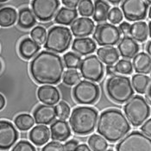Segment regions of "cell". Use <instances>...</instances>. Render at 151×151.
I'll return each instance as SVG.
<instances>
[{"instance_id": "6da1fadb", "label": "cell", "mask_w": 151, "mask_h": 151, "mask_svg": "<svg viewBox=\"0 0 151 151\" xmlns=\"http://www.w3.org/2000/svg\"><path fill=\"white\" fill-rule=\"evenodd\" d=\"M29 72L32 79L38 84L55 85L63 78L64 64L55 53L42 51L31 60Z\"/></svg>"}, {"instance_id": "7a4b0ae2", "label": "cell", "mask_w": 151, "mask_h": 151, "mask_svg": "<svg viewBox=\"0 0 151 151\" xmlns=\"http://www.w3.org/2000/svg\"><path fill=\"white\" fill-rule=\"evenodd\" d=\"M130 130L127 118L117 109H109L103 111L98 120L97 131L110 142L122 140Z\"/></svg>"}, {"instance_id": "3957f363", "label": "cell", "mask_w": 151, "mask_h": 151, "mask_svg": "<svg viewBox=\"0 0 151 151\" xmlns=\"http://www.w3.org/2000/svg\"><path fill=\"white\" fill-rule=\"evenodd\" d=\"M98 123V111L90 106L75 108L69 118L70 127L74 134L86 136L93 132Z\"/></svg>"}, {"instance_id": "277c9868", "label": "cell", "mask_w": 151, "mask_h": 151, "mask_svg": "<svg viewBox=\"0 0 151 151\" xmlns=\"http://www.w3.org/2000/svg\"><path fill=\"white\" fill-rule=\"evenodd\" d=\"M108 97L117 104L128 102L134 95V89L128 77L122 75L111 76L105 84Z\"/></svg>"}, {"instance_id": "5b68a950", "label": "cell", "mask_w": 151, "mask_h": 151, "mask_svg": "<svg viewBox=\"0 0 151 151\" xmlns=\"http://www.w3.org/2000/svg\"><path fill=\"white\" fill-rule=\"evenodd\" d=\"M126 118L134 127L142 125L150 115V107L144 98L139 95L132 97L124 107Z\"/></svg>"}, {"instance_id": "8992f818", "label": "cell", "mask_w": 151, "mask_h": 151, "mask_svg": "<svg viewBox=\"0 0 151 151\" xmlns=\"http://www.w3.org/2000/svg\"><path fill=\"white\" fill-rule=\"evenodd\" d=\"M72 42V33L69 29L62 26H55L51 28L47 34L44 47L47 51L62 54L68 49Z\"/></svg>"}, {"instance_id": "52a82bcc", "label": "cell", "mask_w": 151, "mask_h": 151, "mask_svg": "<svg viewBox=\"0 0 151 151\" xmlns=\"http://www.w3.org/2000/svg\"><path fill=\"white\" fill-rule=\"evenodd\" d=\"M116 151H151V138L139 131H132L116 144Z\"/></svg>"}, {"instance_id": "ba28073f", "label": "cell", "mask_w": 151, "mask_h": 151, "mask_svg": "<svg viewBox=\"0 0 151 151\" xmlns=\"http://www.w3.org/2000/svg\"><path fill=\"white\" fill-rule=\"evenodd\" d=\"M120 38L119 29L111 23H99L94 29L93 39L99 46H114L120 42Z\"/></svg>"}, {"instance_id": "9c48e42d", "label": "cell", "mask_w": 151, "mask_h": 151, "mask_svg": "<svg viewBox=\"0 0 151 151\" xmlns=\"http://www.w3.org/2000/svg\"><path fill=\"white\" fill-rule=\"evenodd\" d=\"M73 95L81 105H93L99 97V88L93 82L81 81L74 86Z\"/></svg>"}, {"instance_id": "30bf717a", "label": "cell", "mask_w": 151, "mask_h": 151, "mask_svg": "<svg viewBox=\"0 0 151 151\" xmlns=\"http://www.w3.org/2000/svg\"><path fill=\"white\" fill-rule=\"evenodd\" d=\"M81 74L86 81L91 82H99L104 76V65L97 55H90L82 60L81 67Z\"/></svg>"}, {"instance_id": "8fae6325", "label": "cell", "mask_w": 151, "mask_h": 151, "mask_svg": "<svg viewBox=\"0 0 151 151\" xmlns=\"http://www.w3.org/2000/svg\"><path fill=\"white\" fill-rule=\"evenodd\" d=\"M59 6V0H33L31 3L32 12L41 22L52 20L58 12Z\"/></svg>"}, {"instance_id": "7c38bea8", "label": "cell", "mask_w": 151, "mask_h": 151, "mask_svg": "<svg viewBox=\"0 0 151 151\" xmlns=\"http://www.w3.org/2000/svg\"><path fill=\"white\" fill-rule=\"evenodd\" d=\"M121 10L128 21H140L143 20L147 16L148 4L145 0H124Z\"/></svg>"}, {"instance_id": "4fadbf2b", "label": "cell", "mask_w": 151, "mask_h": 151, "mask_svg": "<svg viewBox=\"0 0 151 151\" xmlns=\"http://www.w3.org/2000/svg\"><path fill=\"white\" fill-rule=\"evenodd\" d=\"M18 139V132L11 122L0 121V150L11 149Z\"/></svg>"}, {"instance_id": "5bb4252c", "label": "cell", "mask_w": 151, "mask_h": 151, "mask_svg": "<svg viewBox=\"0 0 151 151\" xmlns=\"http://www.w3.org/2000/svg\"><path fill=\"white\" fill-rule=\"evenodd\" d=\"M35 122L40 125L52 124L57 116L56 108L54 105H41L35 108L33 113Z\"/></svg>"}, {"instance_id": "9a60e30c", "label": "cell", "mask_w": 151, "mask_h": 151, "mask_svg": "<svg viewBox=\"0 0 151 151\" xmlns=\"http://www.w3.org/2000/svg\"><path fill=\"white\" fill-rule=\"evenodd\" d=\"M94 22L88 17L77 18L71 24V32L77 38H83L90 35L94 30Z\"/></svg>"}, {"instance_id": "2e32d148", "label": "cell", "mask_w": 151, "mask_h": 151, "mask_svg": "<svg viewBox=\"0 0 151 151\" xmlns=\"http://www.w3.org/2000/svg\"><path fill=\"white\" fill-rule=\"evenodd\" d=\"M71 136V129L65 120H55L50 125V137L54 141L65 142Z\"/></svg>"}, {"instance_id": "e0dca14e", "label": "cell", "mask_w": 151, "mask_h": 151, "mask_svg": "<svg viewBox=\"0 0 151 151\" xmlns=\"http://www.w3.org/2000/svg\"><path fill=\"white\" fill-rule=\"evenodd\" d=\"M117 49L122 57L124 59H132L137 55L139 51V45L131 37L124 36L117 45Z\"/></svg>"}, {"instance_id": "ac0fdd59", "label": "cell", "mask_w": 151, "mask_h": 151, "mask_svg": "<svg viewBox=\"0 0 151 151\" xmlns=\"http://www.w3.org/2000/svg\"><path fill=\"white\" fill-rule=\"evenodd\" d=\"M37 97L39 100L47 105H54L60 100V93L56 87L53 86H42L37 91Z\"/></svg>"}, {"instance_id": "d6986e66", "label": "cell", "mask_w": 151, "mask_h": 151, "mask_svg": "<svg viewBox=\"0 0 151 151\" xmlns=\"http://www.w3.org/2000/svg\"><path fill=\"white\" fill-rule=\"evenodd\" d=\"M72 49L79 55H88L96 49V43L89 37L76 38L72 44Z\"/></svg>"}, {"instance_id": "ffe728a7", "label": "cell", "mask_w": 151, "mask_h": 151, "mask_svg": "<svg viewBox=\"0 0 151 151\" xmlns=\"http://www.w3.org/2000/svg\"><path fill=\"white\" fill-rule=\"evenodd\" d=\"M29 140L36 146H42L47 143L50 137L49 129L46 125H37L32 129L29 134Z\"/></svg>"}, {"instance_id": "44dd1931", "label": "cell", "mask_w": 151, "mask_h": 151, "mask_svg": "<svg viewBox=\"0 0 151 151\" xmlns=\"http://www.w3.org/2000/svg\"><path fill=\"white\" fill-rule=\"evenodd\" d=\"M40 49V45L30 38H24L19 44V54L25 60L36 56Z\"/></svg>"}, {"instance_id": "7402d4cb", "label": "cell", "mask_w": 151, "mask_h": 151, "mask_svg": "<svg viewBox=\"0 0 151 151\" xmlns=\"http://www.w3.org/2000/svg\"><path fill=\"white\" fill-rule=\"evenodd\" d=\"M97 56L107 66H113L119 60L118 51L113 47H99L97 51Z\"/></svg>"}, {"instance_id": "603a6c76", "label": "cell", "mask_w": 151, "mask_h": 151, "mask_svg": "<svg viewBox=\"0 0 151 151\" xmlns=\"http://www.w3.org/2000/svg\"><path fill=\"white\" fill-rule=\"evenodd\" d=\"M132 66L134 70L138 73L147 74L151 72V58L146 53L137 54L132 61Z\"/></svg>"}, {"instance_id": "cb8c5ba5", "label": "cell", "mask_w": 151, "mask_h": 151, "mask_svg": "<svg viewBox=\"0 0 151 151\" xmlns=\"http://www.w3.org/2000/svg\"><path fill=\"white\" fill-rule=\"evenodd\" d=\"M78 17V12L75 9L67 7L60 8L55 17V23L61 25H70L73 23Z\"/></svg>"}, {"instance_id": "d4e9b609", "label": "cell", "mask_w": 151, "mask_h": 151, "mask_svg": "<svg viewBox=\"0 0 151 151\" xmlns=\"http://www.w3.org/2000/svg\"><path fill=\"white\" fill-rule=\"evenodd\" d=\"M129 35L137 42H143L149 35V27L145 22H136L130 25Z\"/></svg>"}, {"instance_id": "484cf974", "label": "cell", "mask_w": 151, "mask_h": 151, "mask_svg": "<svg viewBox=\"0 0 151 151\" xmlns=\"http://www.w3.org/2000/svg\"><path fill=\"white\" fill-rule=\"evenodd\" d=\"M110 12V5L103 0H95L94 2V12L93 20L97 23H103L108 19Z\"/></svg>"}, {"instance_id": "4316f807", "label": "cell", "mask_w": 151, "mask_h": 151, "mask_svg": "<svg viewBox=\"0 0 151 151\" xmlns=\"http://www.w3.org/2000/svg\"><path fill=\"white\" fill-rule=\"evenodd\" d=\"M36 23L35 17L33 12L29 8H23L18 13L17 23L22 29H30Z\"/></svg>"}, {"instance_id": "83f0119b", "label": "cell", "mask_w": 151, "mask_h": 151, "mask_svg": "<svg viewBox=\"0 0 151 151\" xmlns=\"http://www.w3.org/2000/svg\"><path fill=\"white\" fill-rule=\"evenodd\" d=\"M132 86L137 93L144 94L147 93L151 86L150 79L142 74H135L132 77Z\"/></svg>"}, {"instance_id": "f1b7e54d", "label": "cell", "mask_w": 151, "mask_h": 151, "mask_svg": "<svg viewBox=\"0 0 151 151\" xmlns=\"http://www.w3.org/2000/svg\"><path fill=\"white\" fill-rule=\"evenodd\" d=\"M17 13L12 7H4L0 9V26L10 27L16 23Z\"/></svg>"}, {"instance_id": "f546056e", "label": "cell", "mask_w": 151, "mask_h": 151, "mask_svg": "<svg viewBox=\"0 0 151 151\" xmlns=\"http://www.w3.org/2000/svg\"><path fill=\"white\" fill-rule=\"evenodd\" d=\"M15 125L19 130L26 131L33 127L35 124L34 117L29 114H20L15 118Z\"/></svg>"}, {"instance_id": "4dcf8cb0", "label": "cell", "mask_w": 151, "mask_h": 151, "mask_svg": "<svg viewBox=\"0 0 151 151\" xmlns=\"http://www.w3.org/2000/svg\"><path fill=\"white\" fill-rule=\"evenodd\" d=\"M88 146L92 151H105L108 148V143L100 135L93 134L88 138Z\"/></svg>"}, {"instance_id": "1f68e13d", "label": "cell", "mask_w": 151, "mask_h": 151, "mask_svg": "<svg viewBox=\"0 0 151 151\" xmlns=\"http://www.w3.org/2000/svg\"><path fill=\"white\" fill-rule=\"evenodd\" d=\"M63 61L68 69H77L81 67V57L73 52H68L63 55Z\"/></svg>"}, {"instance_id": "d6a6232c", "label": "cell", "mask_w": 151, "mask_h": 151, "mask_svg": "<svg viewBox=\"0 0 151 151\" xmlns=\"http://www.w3.org/2000/svg\"><path fill=\"white\" fill-rule=\"evenodd\" d=\"M63 82L67 86H74L77 85L81 79V74L75 69L67 70L63 74Z\"/></svg>"}, {"instance_id": "836d02e7", "label": "cell", "mask_w": 151, "mask_h": 151, "mask_svg": "<svg viewBox=\"0 0 151 151\" xmlns=\"http://www.w3.org/2000/svg\"><path fill=\"white\" fill-rule=\"evenodd\" d=\"M30 36H31L32 40L34 42H35L38 45H42L46 42V29L43 27H42V26H36L31 30Z\"/></svg>"}, {"instance_id": "e575fe53", "label": "cell", "mask_w": 151, "mask_h": 151, "mask_svg": "<svg viewBox=\"0 0 151 151\" xmlns=\"http://www.w3.org/2000/svg\"><path fill=\"white\" fill-rule=\"evenodd\" d=\"M94 5L91 0H82L78 5V12L83 17H89L93 15Z\"/></svg>"}, {"instance_id": "d590c367", "label": "cell", "mask_w": 151, "mask_h": 151, "mask_svg": "<svg viewBox=\"0 0 151 151\" xmlns=\"http://www.w3.org/2000/svg\"><path fill=\"white\" fill-rule=\"evenodd\" d=\"M115 69L116 73H120L123 75H129L132 73L133 66L132 63L127 60H120L115 65Z\"/></svg>"}, {"instance_id": "8d00e7d4", "label": "cell", "mask_w": 151, "mask_h": 151, "mask_svg": "<svg viewBox=\"0 0 151 151\" xmlns=\"http://www.w3.org/2000/svg\"><path fill=\"white\" fill-rule=\"evenodd\" d=\"M56 113L57 116L61 120H66L70 116V106L66 102L60 101L58 105H56Z\"/></svg>"}, {"instance_id": "74e56055", "label": "cell", "mask_w": 151, "mask_h": 151, "mask_svg": "<svg viewBox=\"0 0 151 151\" xmlns=\"http://www.w3.org/2000/svg\"><path fill=\"white\" fill-rule=\"evenodd\" d=\"M108 20L111 23V24H118L123 20V12L117 7H114L110 10L108 15Z\"/></svg>"}, {"instance_id": "f35d334b", "label": "cell", "mask_w": 151, "mask_h": 151, "mask_svg": "<svg viewBox=\"0 0 151 151\" xmlns=\"http://www.w3.org/2000/svg\"><path fill=\"white\" fill-rule=\"evenodd\" d=\"M12 151H36L35 148L28 141L18 142L12 150Z\"/></svg>"}, {"instance_id": "ab89813d", "label": "cell", "mask_w": 151, "mask_h": 151, "mask_svg": "<svg viewBox=\"0 0 151 151\" xmlns=\"http://www.w3.org/2000/svg\"><path fill=\"white\" fill-rule=\"evenodd\" d=\"M42 151H65V148H64V145L61 144L60 142L53 141L46 144L42 148Z\"/></svg>"}, {"instance_id": "60d3db41", "label": "cell", "mask_w": 151, "mask_h": 151, "mask_svg": "<svg viewBox=\"0 0 151 151\" xmlns=\"http://www.w3.org/2000/svg\"><path fill=\"white\" fill-rule=\"evenodd\" d=\"M141 130L143 134L148 136L149 137H151V118L148 119L141 127Z\"/></svg>"}, {"instance_id": "b9f144b4", "label": "cell", "mask_w": 151, "mask_h": 151, "mask_svg": "<svg viewBox=\"0 0 151 151\" xmlns=\"http://www.w3.org/2000/svg\"><path fill=\"white\" fill-rule=\"evenodd\" d=\"M78 145H79L78 141L73 139L69 140L64 144L65 151H74L76 150V148L78 147Z\"/></svg>"}, {"instance_id": "7bdbcfd3", "label": "cell", "mask_w": 151, "mask_h": 151, "mask_svg": "<svg viewBox=\"0 0 151 151\" xmlns=\"http://www.w3.org/2000/svg\"><path fill=\"white\" fill-rule=\"evenodd\" d=\"M61 2L67 8L75 9L79 5L81 0H61Z\"/></svg>"}, {"instance_id": "ee69618b", "label": "cell", "mask_w": 151, "mask_h": 151, "mask_svg": "<svg viewBox=\"0 0 151 151\" xmlns=\"http://www.w3.org/2000/svg\"><path fill=\"white\" fill-rule=\"evenodd\" d=\"M119 30L122 34H124V36H127L128 34H129V30H130V25L129 23H126V22H124V23H120L119 25Z\"/></svg>"}, {"instance_id": "f6af8a7d", "label": "cell", "mask_w": 151, "mask_h": 151, "mask_svg": "<svg viewBox=\"0 0 151 151\" xmlns=\"http://www.w3.org/2000/svg\"><path fill=\"white\" fill-rule=\"evenodd\" d=\"M74 151H92V150L86 144H79Z\"/></svg>"}, {"instance_id": "bcb514c9", "label": "cell", "mask_w": 151, "mask_h": 151, "mask_svg": "<svg viewBox=\"0 0 151 151\" xmlns=\"http://www.w3.org/2000/svg\"><path fill=\"white\" fill-rule=\"evenodd\" d=\"M106 71H107V74L110 75V76L116 75L115 74V73H116V69H115V67H113V66H107Z\"/></svg>"}, {"instance_id": "7dc6e473", "label": "cell", "mask_w": 151, "mask_h": 151, "mask_svg": "<svg viewBox=\"0 0 151 151\" xmlns=\"http://www.w3.org/2000/svg\"><path fill=\"white\" fill-rule=\"evenodd\" d=\"M146 96H145V100L147 101V103L149 105H151V86L149 88V90L147 91V93H145Z\"/></svg>"}, {"instance_id": "c3c4849f", "label": "cell", "mask_w": 151, "mask_h": 151, "mask_svg": "<svg viewBox=\"0 0 151 151\" xmlns=\"http://www.w3.org/2000/svg\"><path fill=\"white\" fill-rule=\"evenodd\" d=\"M4 105H5V99L2 94H0V111L4 107Z\"/></svg>"}, {"instance_id": "681fc988", "label": "cell", "mask_w": 151, "mask_h": 151, "mask_svg": "<svg viewBox=\"0 0 151 151\" xmlns=\"http://www.w3.org/2000/svg\"><path fill=\"white\" fill-rule=\"evenodd\" d=\"M146 51H147L148 55L150 56L151 58V41L148 42V44H147V46H146Z\"/></svg>"}, {"instance_id": "f907efd6", "label": "cell", "mask_w": 151, "mask_h": 151, "mask_svg": "<svg viewBox=\"0 0 151 151\" xmlns=\"http://www.w3.org/2000/svg\"><path fill=\"white\" fill-rule=\"evenodd\" d=\"M105 1L110 3V4H120L123 0H105Z\"/></svg>"}, {"instance_id": "816d5d0a", "label": "cell", "mask_w": 151, "mask_h": 151, "mask_svg": "<svg viewBox=\"0 0 151 151\" xmlns=\"http://www.w3.org/2000/svg\"><path fill=\"white\" fill-rule=\"evenodd\" d=\"M149 34L151 37V22H150V23H149Z\"/></svg>"}, {"instance_id": "f5cc1de1", "label": "cell", "mask_w": 151, "mask_h": 151, "mask_svg": "<svg viewBox=\"0 0 151 151\" xmlns=\"http://www.w3.org/2000/svg\"><path fill=\"white\" fill-rule=\"evenodd\" d=\"M149 17L151 19V7L150 8V11H149Z\"/></svg>"}, {"instance_id": "db71d44e", "label": "cell", "mask_w": 151, "mask_h": 151, "mask_svg": "<svg viewBox=\"0 0 151 151\" xmlns=\"http://www.w3.org/2000/svg\"><path fill=\"white\" fill-rule=\"evenodd\" d=\"M8 0H0V3H4V2H6Z\"/></svg>"}, {"instance_id": "11a10c76", "label": "cell", "mask_w": 151, "mask_h": 151, "mask_svg": "<svg viewBox=\"0 0 151 151\" xmlns=\"http://www.w3.org/2000/svg\"><path fill=\"white\" fill-rule=\"evenodd\" d=\"M2 69V63H1V61H0V71Z\"/></svg>"}, {"instance_id": "9f6ffc18", "label": "cell", "mask_w": 151, "mask_h": 151, "mask_svg": "<svg viewBox=\"0 0 151 151\" xmlns=\"http://www.w3.org/2000/svg\"><path fill=\"white\" fill-rule=\"evenodd\" d=\"M145 1H147L149 4H151V0H145Z\"/></svg>"}, {"instance_id": "6f0895ef", "label": "cell", "mask_w": 151, "mask_h": 151, "mask_svg": "<svg viewBox=\"0 0 151 151\" xmlns=\"http://www.w3.org/2000/svg\"><path fill=\"white\" fill-rule=\"evenodd\" d=\"M105 151H114V150H105Z\"/></svg>"}]
</instances>
